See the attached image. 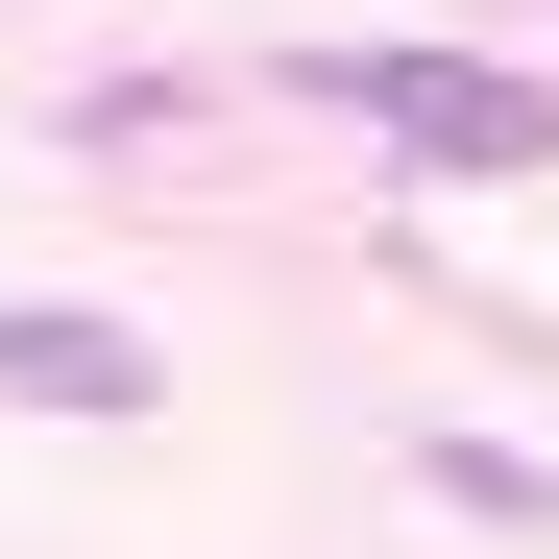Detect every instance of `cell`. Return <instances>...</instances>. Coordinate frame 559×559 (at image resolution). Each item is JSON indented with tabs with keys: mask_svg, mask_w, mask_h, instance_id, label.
I'll use <instances>...</instances> for the list:
<instances>
[{
	"mask_svg": "<svg viewBox=\"0 0 559 559\" xmlns=\"http://www.w3.org/2000/svg\"><path fill=\"white\" fill-rule=\"evenodd\" d=\"M317 98L390 122L414 170H535L559 146V73H511V49H317Z\"/></svg>",
	"mask_w": 559,
	"mask_h": 559,
	"instance_id": "cell-1",
	"label": "cell"
},
{
	"mask_svg": "<svg viewBox=\"0 0 559 559\" xmlns=\"http://www.w3.org/2000/svg\"><path fill=\"white\" fill-rule=\"evenodd\" d=\"M0 390H25V414H146V341H122V317H49V293H0Z\"/></svg>",
	"mask_w": 559,
	"mask_h": 559,
	"instance_id": "cell-2",
	"label": "cell"
}]
</instances>
